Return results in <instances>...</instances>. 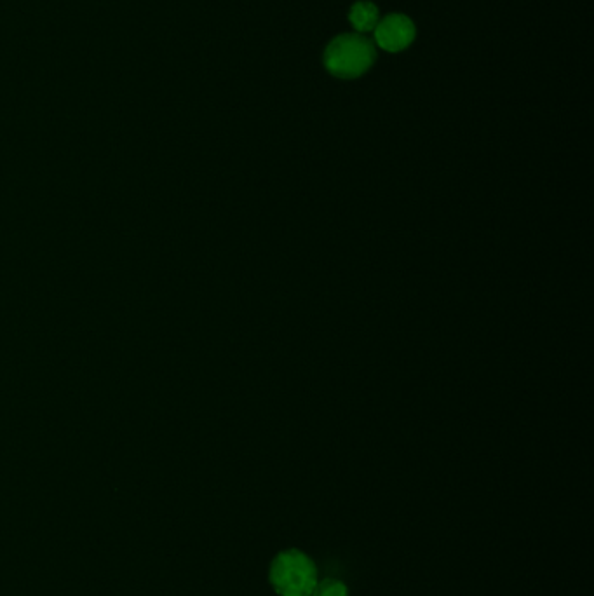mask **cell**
I'll list each match as a JSON object with an SVG mask.
<instances>
[{
	"label": "cell",
	"instance_id": "5",
	"mask_svg": "<svg viewBox=\"0 0 594 596\" xmlns=\"http://www.w3.org/2000/svg\"><path fill=\"white\" fill-rule=\"evenodd\" d=\"M311 596H351V591L344 581L324 579V581H318Z\"/></svg>",
	"mask_w": 594,
	"mask_h": 596
},
{
	"label": "cell",
	"instance_id": "4",
	"mask_svg": "<svg viewBox=\"0 0 594 596\" xmlns=\"http://www.w3.org/2000/svg\"><path fill=\"white\" fill-rule=\"evenodd\" d=\"M351 23L358 32H372L378 25V9L372 2H356L352 6Z\"/></svg>",
	"mask_w": 594,
	"mask_h": 596
},
{
	"label": "cell",
	"instance_id": "2",
	"mask_svg": "<svg viewBox=\"0 0 594 596\" xmlns=\"http://www.w3.org/2000/svg\"><path fill=\"white\" fill-rule=\"evenodd\" d=\"M377 51L363 35L345 34L330 42L324 53V65L340 79H356L372 67Z\"/></svg>",
	"mask_w": 594,
	"mask_h": 596
},
{
	"label": "cell",
	"instance_id": "1",
	"mask_svg": "<svg viewBox=\"0 0 594 596\" xmlns=\"http://www.w3.org/2000/svg\"><path fill=\"white\" fill-rule=\"evenodd\" d=\"M318 569L302 549H284L269 567V583L279 596H311L318 584Z\"/></svg>",
	"mask_w": 594,
	"mask_h": 596
},
{
	"label": "cell",
	"instance_id": "3",
	"mask_svg": "<svg viewBox=\"0 0 594 596\" xmlns=\"http://www.w3.org/2000/svg\"><path fill=\"white\" fill-rule=\"evenodd\" d=\"M415 39V27L410 18L403 14H391L375 27V41L389 53H398L408 48Z\"/></svg>",
	"mask_w": 594,
	"mask_h": 596
}]
</instances>
